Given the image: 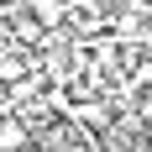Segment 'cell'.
Masks as SVG:
<instances>
[{
	"mask_svg": "<svg viewBox=\"0 0 152 152\" xmlns=\"http://www.w3.org/2000/svg\"><path fill=\"white\" fill-rule=\"evenodd\" d=\"M31 126L21 115H0V152H31Z\"/></svg>",
	"mask_w": 152,
	"mask_h": 152,
	"instance_id": "1",
	"label": "cell"
},
{
	"mask_svg": "<svg viewBox=\"0 0 152 152\" xmlns=\"http://www.w3.org/2000/svg\"><path fill=\"white\" fill-rule=\"evenodd\" d=\"M26 11L37 16V21H42L47 31H58L63 21H68V16H74V11H68V0H26Z\"/></svg>",
	"mask_w": 152,
	"mask_h": 152,
	"instance_id": "2",
	"label": "cell"
},
{
	"mask_svg": "<svg viewBox=\"0 0 152 152\" xmlns=\"http://www.w3.org/2000/svg\"><path fill=\"white\" fill-rule=\"evenodd\" d=\"M74 121H84V126H94V131H110V115H115V110L110 105H100V100H74Z\"/></svg>",
	"mask_w": 152,
	"mask_h": 152,
	"instance_id": "3",
	"label": "cell"
},
{
	"mask_svg": "<svg viewBox=\"0 0 152 152\" xmlns=\"http://www.w3.org/2000/svg\"><path fill=\"white\" fill-rule=\"evenodd\" d=\"M26 68H31V53H0V84H16Z\"/></svg>",
	"mask_w": 152,
	"mask_h": 152,
	"instance_id": "4",
	"label": "cell"
}]
</instances>
